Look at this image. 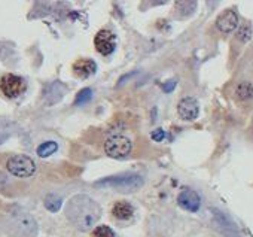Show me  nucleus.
Returning a JSON list of instances; mask_svg holds the SVG:
<instances>
[{"mask_svg":"<svg viewBox=\"0 0 253 237\" xmlns=\"http://www.w3.org/2000/svg\"><path fill=\"white\" fill-rule=\"evenodd\" d=\"M66 216L78 230L86 231L100 219L101 209L91 197L78 194L69 200L66 206Z\"/></svg>","mask_w":253,"mask_h":237,"instance_id":"1","label":"nucleus"},{"mask_svg":"<svg viewBox=\"0 0 253 237\" xmlns=\"http://www.w3.org/2000/svg\"><path fill=\"white\" fill-rule=\"evenodd\" d=\"M6 231L11 237H36L38 224L32 215L17 210L8 216Z\"/></svg>","mask_w":253,"mask_h":237,"instance_id":"2","label":"nucleus"},{"mask_svg":"<svg viewBox=\"0 0 253 237\" xmlns=\"http://www.w3.org/2000/svg\"><path fill=\"white\" fill-rule=\"evenodd\" d=\"M143 185V178L136 173H125V175H116L109 176L101 181L95 182V187L100 188H113L121 192H133L137 191Z\"/></svg>","mask_w":253,"mask_h":237,"instance_id":"3","label":"nucleus"},{"mask_svg":"<svg viewBox=\"0 0 253 237\" xmlns=\"http://www.w3.org/2000/svg\"><path fill=\"white\" fill-rule=\"evenodd\" d=\"M133 143L124 135H113L109 136L104 142V151L109 157L116 160H124L131 154Z\"/></svg>","mask_w":253,"mask_h":237,"instance_id":"4","label":"nucleus"},{"mask_svg":"<svg viewBox=\"0 0 253 237\" xmlns=\"http://www.w3.org/2000/svg\"><path fill=\"white\" fill-rule=\"evenodd\" d=\"M6 169L11 175L17 178H30L36 172V164L27 155H15L8 160Z\"/></svg>","mask_w":253,"mask_h":237,"instance_id":"5","label":"nucleus"},{"mask_svg":"<svg viewBox=\"0 0 253 237\" xmlns=\"http://www.w3.org/2000/svg\"><path fill=\"white\" fill-rule=\"evenodd\" d=\"M26 90V82L23 78L8 73L0 78V91H2L8 98L18 97Z\"/></svg>","mask_w":253,"mask_h":237,"instance_id":"6","label":"nucleus"},{"mask_svg":"<svg viewBox=\"0 0 253 237\" xmlns=\"http://www.w3.org/2000/svg\"><path fill=\"white\" fill-rule=\"evenodd\" d=\"M94 45H95V49L103 54V55H109L113 52L115 49V45H116V38L115 35L110 32V30H100L94 39Z\"/></svg>","mask_w":253,"mask_h":237,"instance_id":"7","label":"nucleus"},{"mask_svg":"<svg viewBox=\"0 0 253 237\" xmlns=\"http://www.w3.org/2000/svg\"><path fill=\"white\" fill-rule=\"evenodd\" d=\"M177 112L180 115L182 120L185 121H192L198 116V112H200V107H198V103L195 98L192 97H185L179 101V106H177Z\"/></svg>","mask_w":253,"mask_h":237,"instance_id":"8","label":"nucleus"},{"mask_svg":"<svg viewBox=\"0 0 253 237\" xmlns=\"http://www.w3.org/2000/svg\"><path fill=\"white\" fill-rule=\"evenodd\" d=\"M237 26H238V15L232 9L223 11L216 20V27L222 33H231L237 29Z\"/></svg>","mask_w":253,"mask_h":237,"instance_id":"9","label":"nucleus"},{"mask_svg":"<svg viewBox=\"0 0 253 237\" xmlns=\"http://www.w3.org/2000/svg\"><path fill=\"white\" fill-rule=\"evenodd\" d=\"M177 203L185 210L197 212L200 209V206H201V198H200V195L195 191H192V190H183L179 194V197H177Z\"/></svg>","mask_w":253,"mask_h":237,"instance_id":"10","label":"nucleus"},{"mask_svg":"<svg viewBox=\"0 0 253 237\" xmlns=\"http://www.w3.org/2000/svg\"><path fill=\"white\" fill-rule=\"evenodd\" d=\"M95 69H97L95 63L89 58H81V60L73 63V73L82 79L91 76L95 72Z\"/></svg>","mask_w":253,"mask_h":237,"instance_id":"11","label":"nucleus"},{"mask_svg":"<svg viewBox=\"0 0 253 237\" xmlns=\"http://www.w3.org/2000/svg\"><path fill=\"white\" fill-rule=\"evenodd\" d=\"M112 213H113L115 218H118L121 221H125V219H130L133 216L134 207L130 203H126V201H118V203L113 204Z\"/></svg>","mask_w":253,"mask_h":237,"instance_id":"12","label":"nucleus"},{"mask_svg":"<svg viewBox=\"0 0 253 237\" xmlns=\"http://www.w3.org/2000/svg\"><path fill=\"white\" fill-rule=\"evenodd\" d=\"M235 95L241 101H247L253 97V85L250 82H240L235 88Z\"/></svg>","mask_w":253,"mask_h":237,"instance_id":"13","label":"nucleus"},{"mask_svg":"<svg viewBox=\"0 0 253 237\" xmlns=\"http://www.w3.org/2000/svg\"><path fill=\"white\" fill-rule=\"evenodd\" d=\"M197 5V0H177L176 3V11L179 12V15L182 17H188L194 12Z\"/></svg>","mask_w":253,"mask_h":237,"instance_id":"14","label":"nucleus"},{"mask_svg":"<svg viewBox=\"0 0 253 237\" xmlns=\"http://www.w3.org/2000/svg\"><path fill=\"white\" fill-rule=\"evenodd\" d=\"M61 204H63L61 197H58V195H55V194H48V195L45 197V207H46L49 212H58L60 207H61Z\"/></svg>","mask_w":253,"mask_h":237,"instance_id":"15","label":"nucleus"},{"mask_svg":"<svg viewBox=\"0 0 253 237\" xmlns=\"http://www.w3.org/2000/svg\"><path fill=\"white\" fill-rule=\"evenodd\" d=\"M57 149H58V145H57L55 142H45V143L39 145V148H38V155L42 157V158H46V157L52 155Z\"/></svg>","mask_w":253,"mask_h":237,"instance_id":"16","label":"nucleus"},{"mask_svg":"<svg viewBox=\"0 0 253 237\" xmlns=\"http://www.w3.org/2000/svg\"><path fill=\"white\" fill-rule=\"evenodd\" d=\"M91 237H115V233L107 225H101L91 233Z\"/></svg>","mask_w":253,"mask_h":237,"instance_id":"17","label":"nucleus"},{"mask_svg":"<svg viewBox=\"0 0 253 237\" xmlns=\"http://www.w3.org/2000/svg\"><path fill=\"white\" fill-rule=\"evenodd\" d=\"M237 38L241 41V42H249L250 38H252V27L249 24H243L240 27V30L237 32Z\"/></svg>","mask_w":253,"mask_h":237,"instance_id":"18","label":"nucleus"},{"mask_svg":"<svg viewBox=\"0 0 253 237\" xmlns=\"http://www.w3.org/2000/svg\"><path fill=\"white\" fill-rule=\"evenodd\" d=\"M91 97H92V91L89 88H85L76 95V104H84V103L89 101Z\"/></svg>","mask_w":253,"mask_h":237,"instance_id":"19","label":"nucleus"},{"mask_svg":"<svg viewBox=\"0 0 253 237\" xmlns=\"http://www.w3.org/2000/svg\"><path fill=\"white\" fill-rule=\"evenodd\" d=\"M152 139H154L155 142H161V141L166 139V133H164L161 129H158V130L152 132Z\"/></svg>","mask_w":253,"mask_h":237,"instance_id":"20","label":"nucleus"},{"mask_svg":"<svg viewBox=\"0 0 253 237\" xmlns=\"http://www.w3.org/2000/svg\"><path fill=\"white\" fill-rule=\"evenodd\" d=\"M174 87H176V81H169L167 84H164V85H163V88H164V91H166V93H170Z\"/></svg>","mask_w":253,"mask_h":237,"instance_id":"21","label":"nucleus"}]
</instances>
